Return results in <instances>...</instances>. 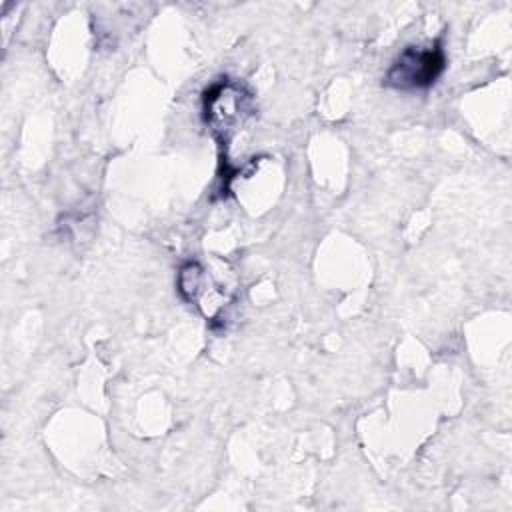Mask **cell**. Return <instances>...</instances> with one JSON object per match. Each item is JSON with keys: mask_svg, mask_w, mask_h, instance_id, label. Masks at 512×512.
Instances as JSON below:
<instances>
[{"mask_svg": "<svg viewBox=\"0 0 512 512\" xmlns=\"http://www.w3.org/2000/svg\"><path fill=\"white\" fill-rule=\"evenodd\" d=\"M202 114L218 144L228 148L230 140L254 118V96L242 82L220 78L204 92Z\"/></svg>", "mask_w": 512, "mask_h": 512, "instance_id": "cell-1", "label": "cell"}, {"mask_svg": "<svg viewBox=\"0 0 512 512\" xmlns=\"http://www.w3.org/2000/svg\"><path fill=\"white\" fill-rule=\"evenodd\" d=\"M446 68V52L440 40L426 46H406L390 64L384 86L398 92L430 88Z\"/></svg>", "mask_w": 512, "mask_h": 512, "instance_id": "cell-2", "label": "cell"}]
</instances>
